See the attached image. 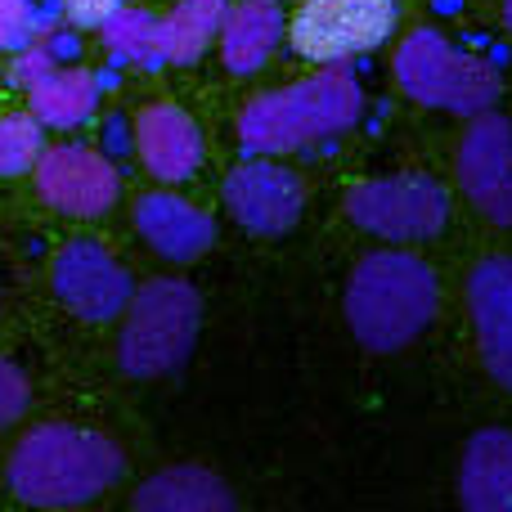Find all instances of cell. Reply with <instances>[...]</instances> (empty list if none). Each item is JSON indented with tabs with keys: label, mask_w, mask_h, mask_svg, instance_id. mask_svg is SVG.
Masks as SVG:
<instances>
[{
	"label": "cell",
	"mask_w": 512,
	"mask_h": 512,
	"mask_svg": "<svg viewBox=\"0 0 512 512\" xmlns=\"http://www.w3.org/2000/svg\"><path fill=\"white\" fill-rule=\"evenodd\" d=\"M122 468L126 459L108 436L50 423L18 441L9 459V490L36 508L90 504L122 477Z\"/></svg>",
	"instance_id": "6da1fadb"
},
{
	"label": "cell",
	"mask_w": 512,
	"mask_h": 512,
	"mask_svg": "<svg viewBox=\"0 0 512 512\" xmlns=\"http://www.w3.org/2000/svg\"><path fill=\"white\" fill-rule=\"evenodd\" d=\"M436 310V279L423 261L400 252L364 256L346 283V319L369 351H400L427 328Z\"/></svg>",
	"instance_id": "7a4b0ae2"
},
{
	"label": "cell",
	"mask_w": 512,
	"mask_h": 512,
	"mask_svg": "<svg viewBox=\"0 0 512 512\" xmlns=\"http://www.w3.org/2000/svg\"><path fill=\"white\" fill-rule=\"evenodd\" d=\"M360 113V90L355 77L337 63V68L319 72V77L301 81L279 95H261L243 108L239 135L256 153H283L297 149L306 140H319L328 131H342Z\"/></svg>",
	"instance_id": "3957f363"
},
{
	"label": "cell",
	"mask_w": 512,
	"mask_h": 512,
	"mask_svg": "<svg viewBox=\"0 0 512 512\" xmlns=\"http://www.w3.org/2000/svg\"><path fill=\"white\" fill-rule=\"evenodd\" d=\"M131 315L122 328V369L131 378H162L180 369L198 337V292L180 279H153L131 292Z\"/></svg>",
	"instance_id": "277c9868"
},
{
	"label": "cell",
	"mask_w": 512,
	"mask_h": 512,
	"mask_svg": "<svg viewBox=\"0 0 512 512\" xmlns=\"http://www.w3.org/2000/svg\"><path fill=\"white\" fill-rule=\"evenodd\" d=\"M396 77L405 95L454 113H486L499 99V77L481 59L454 50L445 36L414 32L396 54Z\"/></svg>",
	"instance_id": "5b68a950"
},
{
	"label": "cell",
	"mask_w": 512,
	"mask_h": 512,
	"mask_svg": "<svg viewBox=\"0 0 512 512\" xmlns=\"http://www.w3.org/2000/svg\"><path fill=\"white\" fill-rule=\"evenodd\" d=\"M396 27V0H301L292 14V50L315 63H342L378 50Z\"/></svg>",
	"instance_id": "8992f818"
},
{
	"label": "cell",
	"mask_w": 512,
	"mask_h": 512,
	"mask_svg": "<svg viewBox=\"0 0 512 512\" xmlns=\"http://www.w3.org/2000/svg\"><path fill=\"white\" fill-rule=\"evenodd\" d=\"M346 212L355 225L387 239H432L450 216L445 189L427 176H396V180H369L351 189Z\"/></svg>",
	"instance_id": "52a82bcc"
},
{
	"label": "cell",
	"mask_w": 512,
	"mask_h": 512,
	"mask_svg": "<svg viewBox=\"0 0 512 512\" xmlns=\"http://www.w3.org/2000/svg\"><path fill=\"white\" fill-rule=\"evenodd\" d=\"M36 189L63 216H104L117 203L122 176L104 153L86 144H63L36 158Z\"/></svg>",
	"instance_id": "ba28073f"
},
{
	"label": "cell",
	"mask_w": 512,
	"mask_h": 512,
	"mask_svg": "<svg viewBox=\"0 0 512 512\" xmlns=\"http://www.w3.org/2000/svg\"><path fill=\"white\" fill-rule=\"evenodd\" d=\"M54 292L81 319H113L131 301V279L99 243L77 239L54 261Z\"/></svg>",
	"instance_id": "9c48e42d"
},
{
	"label": "cell",
	"mask_w": 512,
	"mask_h": 512,
	"mask_svg": "<svg viewBox=\"0 0 512 512\" xmlns=\"http://www.w3.org/2000/svg\"><path fill=\"white\" fill-rule=\"evenodd\" d=\"M459 180L468 198L499 225H512V126L486 113L472 122L459 153Z\"/></svg>",
	"instance_id": "30bf717a"
},
{
	"label": "cell",
	"mask_w": 512,
	"mask_h": 512,
	"mask_svg": "<svg viewBox=\"0 0 512 512\" xmlns=\"http://www.w3.org/2000/svg\"><path fill=\"white\" fill-rule=\"evenodd\" d=\"M225 207L248 234H283L301 216V180L270 162H248L225 180Z\"/></svg>",
	"instance_id": "8fae6325"
},
{
	"label": "cell",
	"mask_w": 512,
	"mask_h": 512,
	"mask_svg": "<svg viewBox=\"0 0 512 512\" xmlns=\"http://www.w3.org/2000/svg\"><path fill=\"white\" fill-rule=\"evenodd\" d=\"M468 306L477 324V346L495 382L512 391V261L490 256L468 279Z\"/></svg>",
	"instance_id": "7c38bea8"
},
{
	"label": "cell",
	"mask_w": 512,
	"mask_h": 512,
	"mask_svg": "<svg viewBox=\"0 0 512 512\" xmlns=\"http://www.w3.org/2000/svg\"><path fill=\"white\" fill-rule=\"evenodd\" d=\"M135 153L149 167V176L167 180H189L203 162V135H198L194 117L180 113L176 104H153L135 117Z\"/></svg>",
	"instance_id": "4fadbf2b"
},
{
	"label": "cell",
	"mask_w": 512,
	"mask_h": 512,
	"mask_svg": "<svg viewBox=\"0 0 512 512\" xmlns=\"http://www.w3.org/2000/svg\"><path fill=\"white\" fill-rule=\"evenodd\" d=\"M135 225H140L144 243L153 252H162L167 261H194L216 239L207 212H198L194 203H185L176 194H144L140 207H135Z\"/></svg>",
	"instance_id": "5bb4252c"
},
{
	"label": "cell",
	"mask_w": 512,
	"mask_h": 512,
	"mask_svg": "<svg viewBox=\"0 0 512 512\" xmlns=\"http://www.w3.org/2000/svg\"><path fill=\"white\" fill-rule=\"evenodd\" d=\"M459 495L472 512H512V432H477L463 454Z\"/></svg>",
	"instance_id": "9a60e30c"
},
{
	"label": "cell",
	"mask_w": 512,
	"mask_h": 512,
	"mask_svg": "<svg viewBox=\"0 0 512 512\" xmlns=\"http://www.w3.org/2000/svg\"><path fill=\"white\" fill-rule=\"evenodd\" d=\"M140 512H230L234 495L207 468H167L135 490Z\"/></svg>",
	"instance_id": "2e32d148"
},
{
	"label": "cell",
	"mask_w": 512,
	"mask_h": 512,
	"mask_svg": "<svg viewBox=\"0 0 512 512\" xmlns=\"http://www.w3.org/2000/svg\"><path fill=\"white\" fill-rule=\"evenodd\" d=\"M32 95V113L41 126H81L99 104V81L86 68H45L41 77L27 86Z\"/></svg>",
	"instance_id": "e0dca14e"
},
{
	"label": "cell",
	"mask_w": 512,
	"mask_h": 512,
	"mask_svg": "<svg viewBox=\"0 0 512 512\" xmlns=\"http://www.w3.org/2000/svg\"><path fill=\"white\" fill-rule=\"evenodd\" d=\"M279 41V9L274 0H248L234 14H225V36H221V54L234 72H252L265 63V54Z\"/></svg>",
	"instance_id": "ac0fdd59"
},
{
	"label": "cell",
	"mask_w": 512,
	"mask_h": 512,
	"mask_svg": "<svg viewBox=\"0 0 512 512\" xmlns=\"http://www.w3.org/2000/svg\"><path fill=\"white\" fill-rule=\"evenodd\" d=\"M225 23V0H180L158 23V50L171 63H194Z\"/></svg>",
	"instance_id": "d6986e66"
},
{
	"label": "cell",
	"mask_w": 512,
	"mask_h": 512,
	"mask_svg": "<svg viewBox=\"0 0 512 512\" xmlns=\"http://www.w3.org/2000/svg\"><path fill=\"white\" fill-rule=\"evenodd\" d=\"M104 41L113 45V54L122 59H135V63H153L162 59L158 50V18L144 14V9H113L104 18Z\"/></svg>",
	"instance_id": "ffe728a7"
},
{
	"label": "cell",
	"mask_w": 512,
	"mask_h": 512,
	"mask_svg": "<svg viewBox=\"0 0 512 512\" xmlns=\"http://www.w3.org/2000/svg\"><path fill=\"white\" fill-rule=\"evenodd\" d=\"M41 122L36 113H9L0 117V176H23L41 158Z\"/></svg>",
	"instance_id": "44dd1931"
},
{
	"label": "cell",
	"mask_w": 512,
	"mask_h": 512,
	"mask_svg": "<svg viewBox=\"0 0 512 512\" xmlns=\"http://www.w3.org/2000/svg\"><path fill=\"white\" fill-rule=\"evenodd\" d=\"M36 36V14L27 0H0V50L14 54Z\"/></svg>",
	"instance_id": "7402d4cb"
},
{
	"label": "cell",
	"mask_w": 512,
	"mask_h": 512,
	"mask_svg": "<svg viewBox=\"0 0 512 512\" xmlns=\"http://www.w3.org/2000/svg\"><path fill=\"white\" fill-rule=\"evenodd\" d=\"M32 405V387H27L23 369L9 360H0V427H9L14 418H23V409Z\"/></svg>",
	"instance_id": "603a6c76"
},
{
	"label": "cell",
	"mask_w": 512,
	"mask_h": 512,
	"mask_svg": "<svg viewBox=\"0 0 512 512\" xmlns=\"http://www.w3.org/2000/svg\"><path fill=\"white\" fill-rule=\"evenodd\" d=\"M63 5V18L77 27H104V18L113 9H122V0H59Z\"/></svg>",
	"instance_id": "cb8c5ba5"
},
{
	"label": "cell",
	"mask_w": 512,
	"mask_h": 512,
	"mask_svg": "<svg viewBox=\"0 0 512 512\" xmlns=\"http://www.w3.org/2000/svg\"><path fill=\"white\" fill-rule=\"evenodd\" d=\"M508 23H512V0H508Z\"/></svg>",
	"instance_id": "d4e9b609"
}]
</instances>
